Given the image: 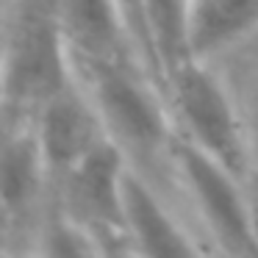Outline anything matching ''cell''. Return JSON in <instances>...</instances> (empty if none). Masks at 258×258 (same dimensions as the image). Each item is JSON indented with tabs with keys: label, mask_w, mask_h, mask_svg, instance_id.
I'll return each instance as SVG.
<instances>
[{
	"label": "cell",
	"mask_w": 258,
	"mask_h": 258,
	"mask_svg": "<svg viewBox=\"0 0 258 258\" xmlns=\"http://www.w3.org/2000/svg\"><path fill=\"white\" fill-rule=\"evenodd\" d=\"M50 200L53 178L34 119L0 114V208L17 233V252H28V239Z\"/></svg>",
	"instance_id": "cell-6"
},
{
	"label": "cell",
	"mask_w": 258,
	"mask_h": 258,
	"mask_svg": "<svg viewBox=\"0 0 258 258\" xmlns=\"http://www.w3.org/2000/svg\"><path fill=\"white\" fill-rule=\"evenodd\" d=\"M3 111L34 117L73 81L58 0H9L0 17Z\"/></svg>",
	"instance_id": "cell-2"
},
{
	"label": "cell",
	"mask_w": 258,
	"mask_h": 258,
	"mask_svg": "<svg viewBox=\"0 0 258 258\" xmlns=\"http://www.w3.org/2000/svg\"><path fill=\"white\" fill-rule=\"evenodd\" d=\"M73 75L95 106L106 136L145 167L158 156H169L175 122L158 81L128 58H70Z\"/></svg>",
	"instance_id": "cell-1"
},
{
	"label": "cell",
	"mask_w": 258,
	"mask_h": 258,
	"mask_svg": "<svg viewBox=\"0 0 258 258\" xmlns=\"http://www.w3.org/2000/svg\"><path fill=\"white\" fill-rule=\"evenodd\" d=\"M125 169L128 156L103 139L53 186V203L97 241L100 252H131L122 219Z\"/></svg>",
	"instance_id": "cell-5"
},
{
	"label": "cell",
	"mask_w": 258,
	"mask_h": 258,
	"mask_svg": "<svg viewBox=\"0 0 258 258\" xmlns=\"http://www.w3.org/2000/svg\"><path fill=\"white\" fill-rule=\"evenodd\" d=\"M247 183V200H250V222H252V236H255V247H258V175L250 172Z\"/></svg>",
	"instance_id": "cell-13"
},
{
	"label": "cell",
	"mask_w": 258,
	"mask_h": 258,
	"mask_svg": "<svg viewBox=\"0 0 258 258\" xmlns=\"http://www.w3.org/2000/svg\"><path fill=\"white\" fill-rule=\"evenodd\" d=\"M258 31V0H189L186 56L208 61Z\"/></svg>",
	"instance_id": "cell-10"
},
{
	"label": "cell",
	"mask_w": 258,
	"mask_h": 258,
	"mask_svg": "<svg viewBox=\"0 0 258 258\" xmlns=\"http://www.w3.org/2000/svg\"><path fill=\"white\" fill-rule=\"evenodd\" d=\"M122 219L131 252L142 255H195L203 247L180 225L158 189L136 164L128 161L122 178Z\"/></svg>",
	"instance_id": "cell-8"
},
{
	"label": "cell",
	"mask_w": 258,
	"mask_h": 258,
	"mask_svg": "<svg viewBox=\"0 0 258 258\" xmlns=\"http://www.w3.org/2000/svg\"><path fill=\"white\" fill-rule=\"evenodd\" d=\"M114 3H117L119 14H122L125 25H128V34H131V39H134L136 53H139V61L145 64V70L164 89V75H161V64H158V56H156V45H153V36H150L145 0H114Z\"/></svg>",
	"instance_id": "cell-12"
},
{
	"label": "cell",
	"mask_w": 258,
	"mask_h": 258,
	"mask_svg": "<svg viewBox=\"0 0 258 258\" xmlns=\"http://www.w3.org/2000/svg\"><path fill=\"white\" fill-rule=\"evenodd\" d=\"M31 119H34L36 136H39V145H42V153H45L47 169H50L53 186L86 153L95 150L103 139H108L89 95L75 81V75Z\"/></svg>",
	"instance_id": "cell-7"
},
{
	"label": "cell",
	"mask_w": 258,
	"mask_h": 258,
	"mask_svg": "<svg viewBox=\"0 0 258 258\" xmlns=\"http://www.w3.org/2000/svg\"><path fill=\"white\" fill-rule=\"evenodd\" d=\"M164 95L175 134L222 161L239 178L252 172V147L230 92L214 75L208 61L186 56L167 73Z\"/></svg>",
	"instance_id": "cell-3"
},
{
	"label": "cell",
	"mask_w": 258,
	"mask_h": 258,
	"mask_svg": "<svg viewBox=\"0 0 258 258\" xmlns=\"http://www.w3.org/2000/svg\"><path fill=\"white\" fill-rule=\"evenodd\" d=\"M58 20L70 47V58L139 61L128 25L114 0H58Z\"/></svg>",
	"instance_id": "cell-9"
},
{
	"label": "cell",
	"mask_w": 258,
	"mask_h": 258,
	"mask_svg": "<svg viewBox=\"0 0 258 258\" xmlns=\"http://www.w3.org/2000/svg\"><path fill=\"white\" fill-rule=\"evenodd\" d=\"M150 36L156 45V56L161 64V75L167 81V73L178 61L186 58V14L189 0H145Z\"/></svg>",
	"instance_id": "cell-11"
},
{
	"label": "cell",
	"mask_w": 258,
	"mask_h": 258,
	"mask_svg": "<svg viewBox=\"0 0 258 258\" xmlns=\"http://www.w3.org/2000/svg\"><path fill=\"white\" fill-rule=\"evenodd\" d=\"M6 3L9 0H0V17H3V12H6Z\"/></svg>",
	"instance_id": "cell-15"
},
{
	"label": "cell",
	"mask_w": 258,
	"mask_h": 258,
	"mask_svg": "<svg viewBox=\"0 0 258 258\" xmlns=\"http://www.w3.org/2000/svg\"><path fill=\"white\" fill-rule=\"evenodd\" d=\"M167 158L172 161L180 186L214 247L230 255H258L244 178L230 172L222 161L180 134L172 136Z\"/></svg>",
	"instance_id": "cell-4"
},
{
	"label": "cell",
	"mask_w": 258,
	"mask_h": 258,
	"mask_svg": "<svg viewBox=\"0 0 258 258\" xmlns=\"http://www.w3.org/2000/svg\"><path fill=\"white\" fill-rule=\"evenodd\" d=\"M0 111H3V45H0Z\"/></svg>",
	"instance_id": "cell-14"
}]
</instances>
